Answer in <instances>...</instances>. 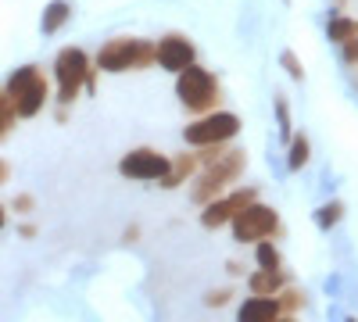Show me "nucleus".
Wrapping results in <instances>:
<instances>
[{
	"label": "nucleus",
	"instance_id": "nucleus-23",
	"mask_svg": "<svg viewBox=\"0 0 358 322\" xmlns=\"http://www.w3.org/2000/svg\"><path fill=\"white\" fill-rule=\"evenodd\" d=\"M341 47H344V61L348 65H358V36L348 40V43H341Z\"/></svg>",
	"mask_w": 358,
	"mask_h": 322
},
{
	"label": "nucleus",
	"instance_id": "nucleus-6",
	"mask_svg": "<svg viewBox=\"0 0 358 322\" xmlns=\"http://www.w3.org/2000/svg\"><path fill=\"white\" fill-rule=\"evenodd\" d=\"M241 133V119L229 111H208L194 126H187V143L194 147H222L226 140H233Z\"/></svg>",
	"mask_w": 358,
	"mask_h": 322
},
{
	"label": "nucleus",
	"instance_id": "nucleus-17",
	"mask_svg": "<svg viewBox=\"0 0 358 322\" xmlns=\"http://www.w3.org/2000/svg\"><path fill=\"white\" fill-rule=\"evenodd\" d=\"M15 108H11V101H8V94H0V140H4L8 133H11V126H15Z\"/></svg>",
	"mask_w": 358,
	"mask_h": 322
},
{
	"label": "nucleus",
	"instance_id": "nucleus-3",
	"mask_svg": "<svg viewBox=\"0 0 358 322\" xmlns=\"http://www.w3.org/2000/svg\"><path fill=\"white\" fill-rule=\"evenodd\" d=\"M244 165H248V158H244V151H222L219 158H212L208 161V168L201 172V180H197V186L190 190L194 193V200L197 204H208V200H215L236 175L244 172Z\"/></svg>",
	"mask_w": 358,
	"mask_h": 322
},
{
	"label": "nucleus",
	"instance_id": "nucleus-16",
	"mask_svg": "<svg viewBox=\"0 0 358 322\" xmlns=\"http://www.w3.org/2000/svg\"><path fill=\"white\" fill-rule=\"evenodd\" d=\"M258 265L262 269H280V251L268 240H258Z\"/></svg>",
	"mask_w": 358,
	"mask_h": 322
},
{
	"label": "nucleus",
	"instance_id": "nucleus-14",
	"mask_svg": "<svg viewBox=\"0 0 358 322\" xmlns=\"http://www.w3.org/2000/svg\"><path fill=\"white\" fill-rule=\"evenodd\" d=\"M326 36H330L334 43H348L358 36V18H348V15H337L330 18V25H326Z\"/></svg>",
	"mask_w": 358,
	"mask_h": 322
},
{
	"label": "nucleus",
	"instance_id": "nucleus-27",
	"mask_svg": "<svg viewBox=\"0 0 358 322\" xmlns=\"http://www.w3.org/2000/svg\"><path fill=\"white\" fill-rule=\"evenodd\" d=\"M0 229H4V204H0Z\"/></svg>",
	"mask_w": 358,
	"mask_h": 322
},
{
	"label": "nucleus",
	"instance_id": "nucleus-22",
	"mask_svg": "<svg viewBox=\"0 0 358 322\" xmlns=\"http://www.w3.org/2000/svg\"><path fill=\"white\" fill-rule=\"evenodd\" d=\"M276 111H280V133L290 136V111H287V101H276Z\"/></svg>",
	"mask_w": 358,
	"mask_h": 322
},
{
	"label": "nucleus",
	"instance_id": "nucleus-1",
	"mask_svg": "<svg viewBox=\"0 0 358 322\" xmlns=\"http://www.w3.org/2000/svg\"><path fill=\"white\" fill-rule=\"evenodd\" d=\"M8 101L15 108L18 119H33V115L43 111V104L50 101V90H47V79L36 65H25L18 68L11 79H8Z\"/></svg>",
	"mask_w": 358,
	"mask_h": 322
},
{
	"label": "nucleus",
	"instance_id": "nucleus-20",
	"mask_svg": "<svg viewBox=\"0 0 358 322\" xmlns=\"http://www.w3.org/2000/svg\"><path fill=\"white\" fill-rule=\"evenodd\" d=\"M341 212H344V204H337V200H334V204H326V208H319V226H322V229H326V226H334V222L341 219Z\"/></svg>",
	"mask_w": 358,
	"mask_h": 322
},
{
	"label": "nucleus",
	"instance_id": "nucleus-18",
	"mask_svg": "<svg viewBox=\"0 0 358 322\" xmlns=\"http://www.w3.org/2000/svg\"><path fill=\"white\" fill-rule=\"evenodd\" d=\"M301 165H308V140L297 136L290 143V168H301Z\"/></svg>",
	"mask_w": 358,
	"mask_h": 322
},
{
	"label": "nucleus",
	"instance_id": "nucleus-12",
	"mask_svg": "<svg viewBox=\"0 0 358 322\" xmlns=\"http://www.w3.org/2000/svg\"><path fill=\"white\" fill-rule=\"evenodd\" d=\"M283 286H287L283 269H262V272L251 276V294L255 298H273V294H280Z\"/></svg>",
	"mask_w": 358,
	"mask_h": 322
},
{
	"label": "nucleus",
	"instance_id": "nucleus-21",
	"mask_svg": "<svg viewBox=\"0 0 358 322\" xmlns=\"http://www.w3.org/2000/svg\"><path fill=\"white\" fill-rule=\"evenodd\" d=\"M283 65H287V72H290L294 79H301V75H305V68H301V61H297V57H294L290 50L283 54Z\"/></svg>",
	"mask_w": 358,
	"mask_h": 322
},
{
	"label": "nucleus",
	"instance_id": "nucleus-9",
	"mask_svg": "<svg viewBox=\"0 0 358 322\" xmlns=\"http://www.w3.org/2000/svg\"><path fill=\"white\" fill-rule=\"evenodd\" d=\"M258 197V190H236V193H229V197H215V200H208L204 204V215H201V222H204V229H219V226H226L241 208H248V204Z\"/></svg>",
	"mask_w": 358,
	"mask_h": 322
},
{
	"label": "nucleus",
	"instance_id": "nucleus-25",
	"mask_svg": "<svg viewBox=\"0 0 358 322\" xmlns=\"http://www.w3.org/2000/svg\"><path fill=\"white\" fill-rule=\"evenodd\" d=\"M15 208H18V212H29V208H33V197H29V193H22V197L15 200Z\"/></svg>",
	"mask_w": 358,
	"mask_h": 322
},
{
	"label": "nucleus",
	"instance_id": "nucleus-10",
	"mask_svg": "<svg viewBox=\"0 0 358 322\" xmlns=\"http://www.w3.org/2000/svg\"><path fill=\"white\" fill-rule=\"evenodd\" d=\"M155 61L169 72H183L187 65H194V43L187 36H165L155 43Z\"/></svg>",
	"mask_w": 358,
	"mask_h": 322
},
{
	"label": "nucleus",
	"instance_id": "nucleus-4",
	"mask_svg": "<svg viewBox=\"0 0 358 322\" xmlns=\"http://www.w3.org/2000/svg\"><path fill=\"white\" fill-rule=\"evenodd\" d=\"M155 65V43L136 40V36H118L97 54V68L104 72H129V68H147Z\"/></svg>",
	"mask_w": 358,
	"mask_h": 322
},
{
	"label": "nucleus",
	"instance_id": "nucleus-7",
	"mask_svg": "<svg viewBox=\"0 0 358 322\" xmlns=\"http://www.w3.org/2000/svg\"><path fill=\"white\" fill-rule=\"evenodd\" d=\"M229 222H233V233H236V240H241V244L268 240L280 229V215L273 208H265V204H258V200H251L248 208H241Z\"/></svg>",
	"mask_w": 358,
	"mask_h": 322
},
{
	"label": "nucleus",
	"instance_id": "nucleus-11",
	"mask_svg": "<svg viewBox=\"0 0 358 322\" xmlns=\"http://www.w3.org/2000/svg\"><path fill=\"white\" fill-rule=\"evenodd\" d=\"M241 322H276L280 319V301L276 298H251L244 301L241 315H236Z\"/></svg>",
	"mask_w": 358,
	"mask_h": 322
},
{
	"label": "nucleus",
	"instance_id": "nucleus-15",
	"mask_svg": "<svg viewBox=\"0 0 358 322\" xmlns=\"http://www.w3.org/2000/svg\"><path fill=\"white\" fill-rule=\"evenodd\" d=\"M69 18H72V4L69 0H54V4L43 11V33H57Z\"/></svg>",
	"mask_w": 358,
	"mask_h": 322
},
{
	"label": "nucleus",
	"instance_id": "nucleus-13",
	"mask_svg": "<svg viewBox=\"0 0 358 322\" xmlns=\"http://www.w3.org/2000/svg\"><path fill=\"white\" fill-rule=\"evenodd\" d=\"M197 154H183V158H176V161H169V172L162 175V186H179V183H183V180H190V175L197 172Z\"/></svg>",
	"mask_w": 358,
	"mask_h": 322
},
{
	"label": "nucleus",
	"instance_id": "nucleus-28",
	"mask_svg": "<svg viewBox=\"0 0 358 322\" xmlns=\"http://www.w3.org/2000/svg\"><path fill=\"white\" fill-rule=\"evenodd\" d=\"M276 322H294V319H276Z\"/></svg>",
	"mask_w": 358,
	"mask_h": 322
},
{
	"label": "nucleus",
	"instance_id": "nucleus-19",
	"mask_svg": "<svg viewBox=\"0 0 358 322\" xmlns=\"http://www.w3.org/2000/svg\"><path fill=\"white\" fill-rule=\"evenodd\" d=\"M276 301H280V312H294V308H301L305 305V298L297 294V290H290V286H283L280 294H273Z\"/></svg>",
	"mask_w": 358,
	"mask_h": 322
},
{
	"label": "nucleus",
	"instance_id": "nucleus-8",
	"mask_svg": "<svg viewBox=\"0 0 358 322\" xmlns=\"http://www.w3.org/2000/svg\"><path fill=\"white\" fill-rule=\"evenodd\" d=\"M118 172L126 180H162L169 172V158L162 151H151V147H140V151H129L122 161H118Z\"/></svg>",
	"mask_w": 358,
	"mask_h": 322
},
{
	"label": "nucleus",
	"instance_id": "nucleus-26",
	"mask_svg": "<svg viewBox=\"0 0 358 322\" xmlns=\"http://www.w3.org/2000/svg\"><path fill=\"white\" fill-rule=\"evenodd\" d=\"M8 175H11V168H8V161H0V183H8Z\"/></svg>",
	"mask_w": 358,
	"mask_h": 322
},
{
	"label": "nucleus",
	"instance_id": "nucleus-2",
	"mask_svg": "<svg viewBox=\"0 0 358 322\" xmlns=\"http://www.w3.org/2000/svg\"><path fill=\"white\" fill-rule=\"evenodd\" d=\"M176 94H179V101H183L187 111L208 115V111H215V104H219V82H215V75L208 68L187 65L183 72H179V79H176Z\"/></svg>",
	"mask_w": 358,
	"mask_h": 322
},
{
	"label": "nucleus",
	"instance_id": "nucleus-5",
	"mask_svg": "<svg viewBox=\"0 0 358 322\" xmlns=\"http://www.w3.org/2000/svg\"><path fill=\"white\" fill-rule=\"evenodd\" d=\"M54 79H57V101L72 104L79 97V90L90 82V61L79 47H65L54 61Z\"/></svg>",
	"mask_w": 358,
	"mask_h": 322
},
{
	"label": "nucleus",
	"instance_id": "nucleus-24",
	"mask_svg": "<svg viewBox=\"0 0 358 322\" xmlns=\"http://www.w3.org/2000/svg\"><path fill=\"white\" fill-rule=\"evenodd\" d=\"M226 301H229V290H212V294H208V305H212V308L226 305Z\"/></svg>",
	"mask_w": 358,
	"mask_h": 322
}]
</instances>
